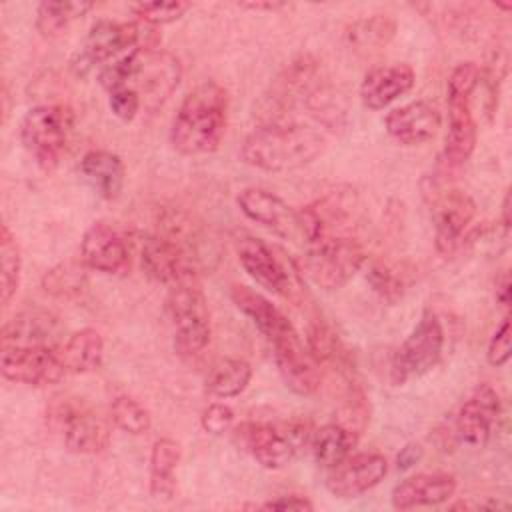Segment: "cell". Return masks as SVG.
<instances>
[{"mask_svg":"<svg viewBox=\"0 0 512 512\" xmlns=\"http://www.w3.org/2000/svg\"><path fill=\"white\" fill-rule=\"evenodd\" d=\"M0 292H2V304H10L14 298L18 284H20V270H22V256L20 248L16 244V238L12 236L10 228L4 224L0 234Z\"/></svg>","mask_w":512,"mask_h":512,"instance_id":"4dcf8cb0","label":"cell"},{"mask_svg":"<svg viewBox=\"0 0 512 512\" xmlns=\"http://www.w3.org/2000/svg\"><path fill=\"white\" fill-rule=\"evenodd\" d=\"M368 282L374 288L378 296H382L388 302H396L402 296V282L400 278L384 264H372L368 268Z\"/></svg>","mask_w":512,"mask_h":512,"instance_id":"74e56055","label":"cell"},{"mask_svg":"<svg viewBox=\"0 0 512 512\" xmlns=\"http://www.w3.org/2000/svg\"><path fill=\"white\" fill-rule=\"evenodd\" d=\"M472 98H448V132L442 150L446 166H462L476 148V120L472 114Z\"/></svg>","mask_w":512,"mask_h":512,"instance_id":"cb8c5ba5","label":"cell"},{"mask_svg":"<svg viewBox=\"0 0 512 512\" xmlns=\"http://www.w3.org/2000/svg\"><path fill=\"white\" fill-rule=\"evenodd\" d=\"M80 174L106 200L120 196L124 188V164L118 154L108 150H90L80 160Z\"/></svg>","mask_w":512,"mask_h":512,"instance_id":"d4e9b609","label":"cell"},{"mask_svg":"<svg viewBox=\"0 0 512 512\" xmlns=\"http://www.w3.org/2000/svg\"><path fill=\"white\" fill-rule=\"evenodd\" d=\"M444 330L432 310H424L418 324L392 356L390 380L400 386L428 374L442 360Z\"/></svg>","mask_w":512,"mask_h":512,"instance_id":"8992f818","label":"cell"},{"mask_svg":"<svg viewBox=\"0 0 512 512\" xmlns=\"http://www.w3.org/2000/svg\"><path fill=\"white\" fill-rule=\"evenodd\" d=\"M366 260L364 248L348 236H328L310 244L302 258V270L322 290L342 288Z\"/></svg>","mask_w":512,"mask_h":512,"instance_id":"5b68a950","label":"cell"},{"mask_svg":"<svg viewBox=\"0 0 512 512\" xmlns=\"http://www.w3.org/2000/svg\"><path fill=\"white\" fill-rule=\"evenodd\" d=\"M486 358L494 368H500L510 360V318L508 316L494 330L486 348Z\"/></svg>","mask_w":512,"mask_h":512,"instance_id":"ab89813d","label":"cell"},{"mask_svg":"<svg viewBox=\"0 0 512 512\" xmlns=\"http://www.w3.org/2000/svg\"><path fill=\"white\" fill-rule=\"evenodd\" d=\"M502 226L508 232V228H510V192L504 194V202H502Z\"/></svg>","mask_w":512,"mask_h":512,"instance_id":"bcb514c9","label":"cell"},{"mask_svg":"<svg viewBox=\"0 0 512 512\" xmlns=\"http://www.w3.org/2000/svg\"><path fill=\"white\" fill-rule=\"evenodd\" d=\"M130 10L144 20L150 26H158V24H170L178 18H182L188 10L190 4L188 2H140V4H132Z\"/></svg>","mask_w":512,"mask_h":512,"instance_id":"d590c367","label":"cell"},{"mask_svg":"<svg viewBox=\"0 0 512 512\" xmlns=\"http://www.w3.org/2000/svg\"><path fill=\"white\" fill-rule=\"evenodd\" d=\"M64 326L58 316L44 308H26L2 328V346H52L60 348Z\"/></svg>","mask_w":512,"mask_h":512,"instance_id":"ffe728a7","label":"cell"},{"mask_svg":"<svg viewBox=\"0 0 512 512\" xmlns=\"http://www.w3.org/2000/svg\"><path fill=\"white\" fill-rule=\"evenodd\" d=\"M142 268L144 272L162 284H174L180 278L194 272L192 256L186 252V248L170 238L160 234H150L142 242Z\"/></svg>","mask_w":512,"mask_h":512,"instance_id":"ac0fdd59","label":"cell"},{"mask_svg":"<svg viewBox=\"0 0 512 512\" xmlns=\"http://www.w3.org/2000/svg\"><path fill=\"white\" fill-rule=\"evenodd\" d=\"M74 132V112L66 104H40L20 122V140L30 156L44 168L58 166Z\"/></svg>","mask_w":512,"mask_h":512,"instance_id":"277c9868","label":"cell"},{"mask_svg":"<svg viewBox=\"0 0 512 512\" xmlns=\"http://www.w3.org/2000/svg\"><path fill=\"white\" fill-rule=\"evenodd\" d=\"M180 74L182 72L178 58H174L168 52L144 46L140 66L126 86L134 88L140 94L142 106L154 110L172 96L180 82Z\"/></svg>","mask_w":512,"mask_h":512,"instance_id":"5bb4252c","label":"cell"},{"mask_svg":"<svg viewBox=\"0 0 512 512\" xmlns=\"http://www.w3.org/2000/svg\"><path fill=\"white\" fill-rule=\"evenodd\" d=\"M414 70L408 64L376 66L366 72L360 84V102L368 110H382L414 86Z\"/></svg>","mask_w":512,"mask_h":512,"instance_id":"7402d4cb","label":"cell"},{"mask_svg":"<svg viewBox=\"0 0 512 512\" xmlns=\"http://www.w3.org/2000/svg\"><path fill=\"white\" fill-rule=\"evenodd\" d=\"M482 72L476 62H460L448 78V98H472Z\"/></svg>","mask_w":512,"mask_h":512,"instance_id":"8d00e7d4","label":"cell"},{"mask_svg":"<svg viewBox=\"0 0 512 512\" xmlns=\"http://www.w3.org/2000/svg\"><path fill=\"white\" fill-rule=\"evenodd\" d=\"M396 32V22L386 14H376L364 20H358L350 26L348 38L356 48L376 50L386 46Z\"/></svg>","mask_w":512,"mask_h":512,"instance_id":"1f68e13d","label":"cell"},{"mask_svg":"<svg viewBox=\"0 0 512 512\" xmlns=\"http://www.w3.org/2000/svg\"><path fill=\"white\" fill-rule=\"evenodd\" d=\"M110 418L120 430H124L128 434H134V436L146 434L152 426L150 412L138 400H134L128 394H120L112 400Z\"/></svg>","mask_w":512,"mask_h":512,"instance_id":"836d02e7","label":"cell"},{"mask_svg":"<svg viewBox=\"0 0 512 512\" xmlns=\"http://www.w3.org/2000/svg\"><path fill=\"white\" fill-rule=\"evenodd\" d=\"M498 414H500V398L496 390L488 384H480L458 410V416L454 422L458 440L462 444L482 448L492 436V428L496 424Z\"/></svg>","mask_w":512,"mask_h":512,"instance_id":"2e32d148","label":"cell"},{"mask_svg":"<svg viewBox=\"0 0 512 512\" xmlns=\"http://www.w3.org/2000/svg\"><path fill=\"white\" fill-rule=\"evenodd\" d=\"M108 104H110L112 114L116 118L124 120V122L134 120L136 114L142 108L140 94L134 88H128V86H122V88H116V90L108 92Z\"/></svg>","mask_w":512,"mask_h":512,"instance_id":"f35d334b","label":"cell"},{"mask_svg":"<svg viewBox=\"0 0 512 512\" xmlns=\"http://www.w3.org/2000/svg\"><path fill=\"white\" fill-rule=\"evenodd\" d=\"M306 348L318 366L328 362H340L344 356L338 336L322 322L310 324L306 332Z\"/></svg>","mask_w":512,"mask_h":512,"instance_id":"e575fe53","label":"cell"},{"mask_svg":"<svg viewBox=\"0 0 512 512\" xmlns=\"http://www.w3.org/2000/svg\"><path fill=\"white\" fill-rule=\"evenodd\" d=\"M166 310L174 328V346L182 356L200 354L210 342V310L196 274L170 284Z\"/></svg>","mask_w":512,"mask_h":512,"instance_id":"3957f363","label":"cell"},{"mask_svg":"<svg viewBox=\"0 0 512 512\" xmlns=\"http://www.w3.org/2000/svg\"><path fill=\"white\" fill-rule=\"evenodd\" d=\"M82 260L88 268L104 274H122L130 266V252L124 236L106 222H94L82 236Z\"/></svg>","mask_w":512,"mask_h":512,"instance_id":"e0dca14e","label":"cell"},{"mask_svg":"<svg viewBox=\"0 0 512 512\" xmlns=\"http://www.w3.org/2000/svg\"><path fill=\"white\" fill-rule=\"evenodd\" d=\"M388 462L374 452H360L346 456L340 464L328 470L326 488L336 498H356L384 480Z\"/></svg>","mask_w":512,"mask_h":512,"instance_id":"9a60e30c","label":"cell"},{"mask_svg":"<svg viewBox=\"0 0 512 512\" xmlns=\"http://www.w3.org/2000/svg\"><path fill=\"white\" fill-rule=\"evenodd\" d=\"M230 298L236 308L250 318V322L258 328V332L268 340L274 350V358L286 356L304 348L306 344L300 340V334L292 326V322L284 316L280 308H276L266 296L254 292L248 286L232 284Z\"/></svg>","mask_w":512,"mask_h":512,"instance_id":"ba28073f","label":"cell"},{"mask_svg":"<svg viewBox=\"0 0 512 512\" xmlns=\"http://www.w3.org/2000/svg\"><path fill=\"white\" fill-rule=\"evenodd\" d=\"M50 416L62 430L64 444L74 454H100L110 444L108 426L82 402L58 400Z\"/></svg>","mask_w":512,"mask_h":512,"instance_id":"8fae6325","label":"cell"},{"mask_svg":"<svg viewBox=\"0 0 512 512\" xmlns=\"http://www.w3.org/2000/svg\"><path fill=\"white\" fill-rule=\"evenodd\" d=\"M232 434L234 442L268 470L290 464L298 448L308 440V428L304 424L278 428L268 422H242Z\"/></svg>","mask_w":512,"mask_h":512,"instance_id":"52a82bcc","label":"cell"},{"mask_svg":"<svg viewBox=\"0 0 512 512\" xmlns=\"http://www.w3.org/2000/svg\"><path fill=\"white\" fill-rule=\"evenodd\" d=\"M328 142V128L316 122H282L254 128L240 156L248 166L266 172H286L316 160Z\"/></svg>","mask_w":512,"mask_h":512,"instance_id":"6da1fadb","label":"cell"},{"mask_svg":"<svg viewBox=\"0 0 512 512\" xmlns=\"http://www.w3.org/2000/svg\"><path fill=\"white\" fill-rule=\"evenodd\" d=\"M430 206L434 220V246L438 254L450 256L476 216V202L466 192L448 188L434 192Z\"/></svg>","mask_w":512,"mask_h":512,"instance_id":"4fadbf2b","label":"cell"},{"mask_svg":"<svg viewBox=\"0 0 512 512\" xmlns=\"http://www.w3.org/2000/svg\"><path fill=\"white\" fill-rule=\"evenodd\" d=\"M228 126V94L206 80L186 94L170 128V142L184 156H204L218 150Z\"/></svg>","mask_w":512,"mask_h":512,"instance_id":"7a4b0ae2","label":"cell"},{"mask_svg":"<svg viewBox=\"0 0 512 512\" xmlns=\"http://www.w3.org/2000/svg\"><path fill=\"white\" fill-rule=\"evenodd\" d=\"M58 350L52 346H2V376L26 386L54 384L66 374Z\"/></svg>","mask_w":512,"mask_h":512,"instance_id":"30bf717a","label":"cell"},{"mask_svg":"<svg viewBox=\"0 0 512 512\" xmlns=\"http://www.w3.org/2000/svg\"><path fill=\"white\" fill-rule=\"evenodd\" d=\"M242 8H250V10H280L286 8V4L282 2H248V4H240Z\"/></svg>","mask_w":512,"mask_h":512,"instance_id":"f6af8a7d","label":"cell"},{"mask_svg":"<svg viewBox=\"0 0 512 512\" xmlns=\"http://www.w3.org/2000/svg\"><path fill=\"white\" fill-rule=\"evenodd\" d=\"M202 428L210 434L226 432L234 422V410L224 402H212L200 416Z\"/></svg>","mask_w":512,"mask_h":512,"instance_id":"60d3db41","label":"cell"},{"mask_svg":"<svg viewBox=\"0 0 512 512\" xmlns=\"http://www.w3.org/2000/svg\"><path fill=\"white\" fill-rule=\"evenodd\" d=\"M94 8L92 2H60L46 0L36 8V30L46 38L60 36L76 18Z\"/></svg>","mask_w":512,"mask_h":512,"instance_id":"f546056e","label":"cell"},{"mask_svg":"<svg viewBox=\"0 0 512 512\" xmlns=\"http://www.w3.org/2000/svg\"><path fill=\"white\" fill-rule=\"evenodd\" d=\"M440 112L426 100L408 102L386 114V132L404 146H418L432 140L440 128Z\"/></svg>","mask_w":512,"mask_h":512,"instance_id":"d6986e66","label":"cell"},{"mask_svg":"<svg viewBox=\"0 0 512 512\" xmlns=\"http://www.w3.org/2000/svg\"><path fill=\"white\" fill-rule=\"evenodd\" d=\"M236 254L240 260V266L260 286L282 296L290 294L288 272L266 242L254 236H242L236 242Z\"/></svg>","mask_w":512,"mask_h":512,"instance_id":"44dd1931","label":"cell"},{"mask_svg":"<svg viewBox=\"0 0 512 512\" xmlns=\"http://www.w3.org/2000/svg\"><path fill=\"white\" fill-rule=\"evenodd\" d=\"M58 352L66 368V374H88L102 366L104 340L98 330L82 328L70 334Z\"/></svg>","mask_w":512,"mask_h":512,"instance_id":"484cf974","label":"cell"},{"mask_svg":"<svg viewBox=\"0 0 512 512\" xmlns=\"http://www.w3.org/2000/svg\"><path fill=\"white\" fill-rule=\"evenodd\" d=\"M180 462V446L170 438L154 442L150 452V494L156 500H170L176 490V466Z\"/></svg>","mask_w":512,"mask_h":512,"instance_id":"4316f807","label":"cell"},{"mask_svg":"<svg viewBox=\"0 0 512 512\" xmlns=\"http://www.w3.org/2000/svg\"><path fill=\"white\" fill-rule=\"evenodd\" d=\"M496 298L504 306H508V302H510V278L506 272L502 274V278L496 280Z\"/></svg>","mask_w":512,"mask_h":512,"instance_id":"ee69618b","label":"cell"},{"mask_svg":"<svg viewBox=\"0 0 512 512\" xmlns=\"http://www.w3.org/2000/svg\"><path fill=\"white\" fill-rule=\"evenodd\" d=\"M456 492V478L446 472H420L404 478L392 490V506L410 510L420 506H436L452 498Z\"/></svg>","mask_w":512,"mask_h":512,"instance_id":"603a6c76","label":"cell"},{"mask_svg":"<svg viewBox=\"0 0 512 512\" xmlns=\"http://www.w3.org/2000/svg\"><path fill=\"white\" fill-rule=\"evenodd\" d=\"M420 458H422V448L418 444H408L400 450V454L396 458V464H398L400 470H406V468L414 466Z\"/></svg>","mask_w":512,"mask_h":512,"instance_id":"7bdbcfd3","label":"cell"},{"mask_svg":"<svg viewBox=\"0 0 512 512\" xmlns=\"http://www.w3.org/2000/svg\"><path fill=\"white\" fill-rule=\"evenodd\" d=\"M354 444H356V434L338 422L324 424L312 436L314 458L326 470L334 468L346 456H350Z\"/></svg>","mask_w":512,"mask_h":512,"instance_id":"83f0119b","label":"cell"},{"mask_svg":"<svg viewBox=\"0 0 512 512\" xmlns=\"http://www.w3.org/2000/svg\"><path fill=\"white\" fill-rule=\"evenodd\" d=\"M86 284V272L76 262H62L48 270L42 278V288L58 298H76L86 290Z\"/></svg>","mask_w":512,"mask_h":512,"instance_id":"d6a6232c","label":"cell"},{"mask_svg":"<svg viewBox=\"0 0 512 512\" xmlns=\"http://www.w3.org/2000/svg\"><path fill=\"white\" fill-rule=\"evenodd\" d=\"M254 508H266V510H312L314 504L298 494H288V496H276L274 500H268L264 504H258Z\"/></svg>","mask_w":512,"mask_h":512,"instance_id":"b9f144b4","label":"cell"},{"mask_svg":"<svg viewBox=\"0 0 512 512\" xmlns=\"http://www.w3.org/2000/svg\"><path fill=\"white\" fill-rule=\"evenodd\" d=\"M142 42V28L134 22L98 20L88 30L84 42L70 60V70L76 76H86L96 66L138 48Z\"/></svg>","mask_w":512,"mask_h":512,"instance_id":"9c48e42d","label":"cell"},{"mask_svg":"<svg viewBox=\"0 0 512 512\" xmlns=\"http://www.w3.org/2000/svg\"><path fill=\"white\" fill-rule=\"evenodd\" d=\"M250 378L252 366L244 358H222L210 368L206 388L218 398H234L246 390Z\"/></svg>","mask_w":512,"mask_h":512,"instance_id":"f1b7e54d","label":"cell"},{"mask_svg":"<svg viewBox=\"0 0 512 512\" xmlns=\"http://www.w3.org/2000/svg\"><path fill=\"white\" fill-rule=\"evenodd\" d=\"M236 202L246 218L268 228L272 234H276L284 240L304 242L300 208L294 210L290 204H286L274 192L256 188V186L244 188L238 194Z\"/></svg>","mask_w":512,"mask_h":512,"instance_id":"7c38bea8","label":"cell"}]
</instances>
